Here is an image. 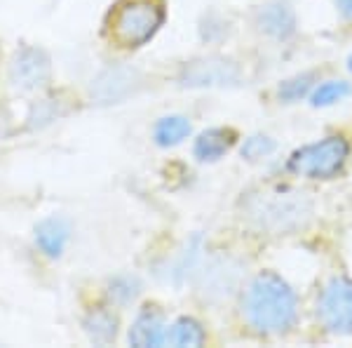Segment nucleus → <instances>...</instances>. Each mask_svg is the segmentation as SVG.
Here are the masks:
<instances>
[{
    "instance_id": "nucleus-1",
    "label": "nucleus",
    "mask_w": 352,
    "mask_h": 348,
    "mask_svg": "<svg viewBox=\"0 0 352 348\" xmlns=\"http://www.w3.org/2000/svg\"><path fill=\"white\" fill-rule=\"evenodd\" d=\"M244 219L256 231L270 236H289L303 231L312 219V201L308 193L289 186L265 188L258 193H249L242 203Z\"/></svg>"
},
{
    "instance_id": "nucleus-2",
    "label": "nucleus",
    "mask_w": 352,
    "mask_h": 348,
    "mask_svg": "<svg viewBox=\"0 0 352 348\" xmlns=\"http://www.w3.org/2000/svg\"><path fill=\"white\" fill-rule=\"evenodd\" d=\"M247 323L261 334H285L294 327L298 316L296 294L275 273H258L247 285L242 301Z\"/></svg>"
},
{
    "instance_id": "nucleus-3",
    "label": "nucleus",
    "mask_w": 352,
    "mask_h": 348,
    "mask_svg": "<svg viewBox=\"0 0 352 348\" xmlns=\"http://www.w3.org/2000/svg\"><path fill=\"white\" fill-rule=\"evenodd\" d=\"M164 19L157 0H124L113 17V38L124 48H139L155 36Z\"/></svg>"
},
{
    "instance_id": "nucleus-4",
    "label": "nucleus",
    "mask_w": 352,
    "mask_h": 348,
    "mask_svg": "<svg viewBox=\"0 0 352 348\" xmlns=\"http://www.w3.org/2000/svg\"><path fill=\"white\" fill-rule=\"evenodd\" d=\"M348 156L350 146L343 136H327L322 141L298 148L289 161V170L308 179H331L343 170Z\"/></svg>"
},
{
    "instance_id": "nucleus-5",
    "label": "nucleus",
    "mask_w": 352,
    "mask_h": 348,
    "mask_svg": "<svg viewBox=\"0 0 352 348\" xmlns=\"http://www.w3.org/2000/svg\"><path fill=\"white\" fill-rule=\"evenodd\" d=\"M317 318L331 334L352 332V280L333 278L317 299Z\"/></svg>"
},
{
    "instance_id": "nucleus-6",
    "label": "nucleus",
    "mask_w": 352,
    "mask_h": 348,
    "mask_svg": "<svg viewBox=\"0 0 352 348\" xmlns=\"http://www.w3.org/2000/svg\"><path fill=\"white\" fill-rule=\"evenodd\" d=\"M200 276V292L207 299H223L237 289L242 280V264L230 256H214L197 268Z\"/></svg>"
},
{
    "instance_id": "nucleus-7",
    "label": "nucleus",
    "mask_w": 352,
    "mask_h": 348,
    "mask_svg": "<svg viewBox=\"0 0 352 348\" xmlns=\"http://www.w3.org/2000/svg\"><path fill=\"white\" fill-rule=\"evenodd\" d=\"M10 76H12V83L21 92H38L50 81L47 54L38 48H24L21 52H16Z\"/></svg>"
},
{
    "instance_id": "nucleus-8",
    "label": "nucleus",
    "mask_w": 352,
    "mask_h": 348,
    "mask_svg": "<svg viewBox=\"0 0 352 348\" xmlns=\"http://www.w3.org/2000/svg\"><path fill=\"white\" fill-rule=\"evenodd\" d=\"M240 68L228 59H202L184 68V85L190 88H214V85H235Z\"/></svg>"
},
{
    "instance_id": "nucleus-9",
    "label": "nucleus",
    "mask_w": 352,
    "mask_h": 348,
    "mask_svg": "<svg viewBox=\"0 0 352 348\" xmlns=\"http://www.w3.org/2000/svg\"><path fill=\"white\" fill-rule=\"evenodd\" d=\"M71 240V226L61 216H47L36 226V245L50 259H59Z\"/></svg>"
},
{
    "instance_id": "nucleus-10",
    "label": "nucleus",
    "mask_w": 352,
    "mask_h": 348,
    "mask_svg": "<svg viewBox=\"0 0 352 348\" xmlns=\"http://www.w3.org/2000/svg\"><path fill=\"white\" fill-rule=\"evenodd\" d=\"M258 28L270 38L285 41L296 31V14L285 3H268L258 10Z\"/></svg>"
},
{
    "instance_id": "nucleus-11",
    "label": "nucleus",
    "mask_w": 352,
    "mask_h": 348,
    "mask_svg": "<svg viewBox=\"0 0 352 348\" xmlns=\"http://www.w3.org/2000/svg\"><path fill=\"white\" fill-rule=\"evenodd\" d=\"M129 344L132 346H164L167 344V325L164 318L153 308L139 313L129 329Z\"/></svg>"
},
{
    "instance_id": "nucleus-12",
    "label": "nucleus",
    "mask_w": 352,
    "mask_h": 348,
    "mask_svg": "<svg viewBox=\"0 0 352 348\" xmlns=\"http://www.w3.org/2000/svg\"><path fill=\"white\" fill-rule=\"evenodd\" d=\"M232 139H235V132L226 127H212L207 132H202L195 139V158L202 163H217L226 153L230 151Z\"/></svg>"
},
{
    "instance_id": "nucleus-13",
    "label": "nucleus",
    "mask_w": 352,
    "mask_h": 348,
    "mask_svg": "<svg viewBox=\"0 0 352 348\" xmlns=\"http://www.w3.org/2000/svg\"><path fill=\"white\" fill-rule=\"evenodd\" d=\"M190 134V123L188 118L184 116H164L157 121L155 130H153V136H155L157 146H176Z\"/></svg>"
},
{
    "instance_id": "nucleus-14",
    "label": "nucleus",
    "mask_w": 352,
    "mask_h": 348,
    "mask_svg": "<svg viewBox=\"0 0 352 348\" xmlns=\"http://www.w3.org/2000/svg\"><path fill=\"white\" fill-rule=\"evenodd\" d=\"M85 332L89 334V339L94 344H109L118 334V318L111 311H106V308L92 311L85 318Z\"/></svg>"
},
{
    "instance_id": "nucleus-15",
    "label": "nucleus",
    "mask_w": 352,
    "mask_h": 348,
    "mask_svg": "<svg viewBox=\"0 0 352 348\" xmlns=\"http://www.w3.org/2000/svg\"><path fill=\"white\" fill-rule=\"evenodd\" d=\"M167 344L169 346H202L204 329L192 318H179L172 327H167Z\"/></svg>"
},
{
    "instance_id": "nucleus-16",
    "label": "nucleus",
    "mask_w": 352,
    "mask_h": 348,
    "mask_svg": "<svg viewBox=\"0 0 352 348\" xmlns=\"http://www.w3.org/2000/svg\"><path fill=\"white\" fill-rule=\"evenodd\" d=\"M350 94V85L345 81H327L317 85V90L312 92V106H331L343 101Z\"/></svg>"
},
{
    "instance_id": "nucleus-17",
    "label": "nucleus",
    "mask_w": 352,
    "mask_h": 348,
    "mask_svg": "<svg viewBox=\"0 0 352 348\" xmlns=\"http://www.w3.org/2000/svg\"><path fill=\"white\" fill-rule=\"evenodd\" d=\"M139 292H141V285L132 276H118L116 280L111 283V287H109L111 299L116 301V304H120V306L132 304L136 296H139Z\"/></svg>"
},
{
    "instance_id": "nucleus-18",
    "label": "nucleus",
    "mask_w": 352,
    "mask_h": 348,
    "mask_svg": "<svg viewBox=\"0 0 352 348\" xmlns=\"http://www.w3.org/2000/svg\"><path fill=\"white\" fill-rule=\"evenodd\" d=\"M272 151H275V141L263 134L249 136V139L242 144V158H247V161H258V158L270 156Z\"/></svg>"
},
{
    "instance_id": "nucleus-19",
    "label": "nucleus",
    "mask_w": 352,
    "mask_h": 348,
    "mask_svg": "<svg viewBox=\"0 0 352 348\" xmlns=\"http://www.w3.org/2000/svg\"><path fill=\"white\" fill-rule=\"evenodd\" d=\"M312 88V78L310 76H298L294 81H287L280 88V96L285 101H298L300 96H305Z\"/></svg>"
},
{
    "instance_id": "nucleus-20",
    "label": "nucleus",
    "mask_w": 352,
    "mask_h": 348,
    "mask_svg": "<svg viewBox=\"0 0 352 348\" xmlns=\"http://www.w3.org/2000/svg\"><path fill=\"white\" fill-rule=\"evenodd\" d=\"M336 3H338L340 12L348 17V19H352V0H336Z\"/></svg>"
},
{
    "instance_id": "nucleus-21",
    "label": "nucleus",
    "mask_w": 352,
    "mask_h": 348,
    "mask_svg": "<svg viewBox=\"0 0 352 348\" xmlns=\"http://www.w3.org/2000/svg\"><path fill=\"white\" fill-rule=\"evenodd\" d=\"M350 71H352V57H350Z\"/></svg>"
}]
</instances>
